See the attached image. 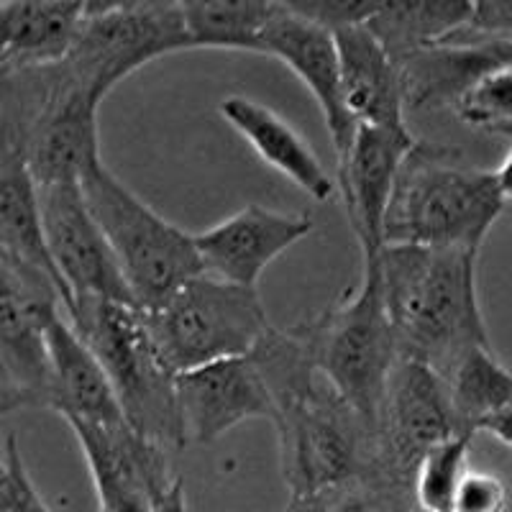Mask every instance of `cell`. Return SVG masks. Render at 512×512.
Returning <instances> with one entry per match:
<instances>
[{"mask_svg":"<svg viewBox=\"0 0 512 512\" xmlns=\"http://www.w3.org/2000/svg\"><path fill=\"white\" fill-rule=\"evenodd\" d=\"M313 231V218L303 213L246 205L208 231L195 233V249L205 274L256 290L269 264Z\"/></svg>","mask_w":512,"mask_h":512,"instance_id":"11","label":"cell"},{"mask_svg":"<svg viewBox=\"0 0 512 512\" xmlns=\"http://www.w3.org/2000/svg\"><path fill=\"white\" fill-rule=\"evenodd\" d=\"M303 326L318 372L354 410L374 443L387 387L400 361L384 305L379 256L364 259L356 292H346L326 313Z\"/></svg>","mask_w":512,"mask_h":512,"instance_id":"4","label":"cell"},{"mask_svg":"<svg viewBox=\"0 0 512 512\" xmlns=\"http://www.w3.org/2000/svg\"><path fill=\"white\" fill-rule=\"evenodd\" d=\"M141 313L159 356L175 374L251 356L272 328L254 287L231 285L205 272Z\"/></svg>","mask_w":512,"mask_h":512,"instance_id":"6","label":"cell"},{"mask_svg":"<svg viewBox=\"0 0 512 512\" xmlns=\"http://www.w3.org/2000/svg\"><path fill=\"white\" fill-rule=\"evenodd\" d=\"M80 187L116 256L136 308H157L182 285L203 274L195 236L169 223L128 190L105 167L103 157H95L82 169Z\"/></svg>","mask_w":512,"mask_h":512,"instance_id":"5","label":"cell"},{"mask_svg":"<svg viewBox=\"0 0 512 512\" xmlns=\"http://www.w3.org/2000/svg\"><path fill=\"white\" fill-rule=\"evenodd\" d=\"M413 512H425V510H420V507H413Z\"/></svg>","mask_w":512,"mask_h":512,"instance_id":"33","label":"cell"},{"mask_svg":"<svg viewBox=\"0 0 512 512\" xmlns=\"http://www.w3.org/2000/svg\"><path fill=\"white\" fill-rule=\"evenodd\" d=\"M472 16L469 0H392L374 3L364 26L400 62L464 31Z\"/></svg>","mask_w":512,"mask_h":512,"instance_id":"20","label":"cell"},{"mask_svg":"<svg viewBox=\"0 0 512 512\" xmlns=\"http://www.w3.org/2000/svg\"><path fill=\"white\" fill-rule=\"evenodd\" d=\"M0 405H6L8 410L18 408L16 402H13L11 392H8V387H6V379H3V374H0Z\"/></svg>","mask_w":512,"mask_h":512,"instance_id":"32","label":"cell"},{"mask_svg":"<svg viewBox=\"0 0 512 512\" xmlns=\"http://www.w3.org/2000/svg\"><path fill=\"white\" fill-rule=\"evenodd\" d=\"M218 113L236 134L244 136L246 144L264 159V164L295 182L305 195L326 203L338 190L336 180L320 164L308 141L272 108L244 95H228L218 105Z\"/></svg>","mask_w":512,"mask_h":512,"instance_id":"18","label":"cell"},{"mask_svg":"<svg viewBox=\"0 0 512 512\" xmlns=\"http://www.w3.org/2000/svg\"><path fill=\"white\" fill-rule=\"evenodd\" d=\"M413 134L359 126L349 157L338 164L336 187L344 195L351 231L364 259L384 249V221L390 210L397 172L415 146Z\"/></svg>","mask_w":512,"mask_h":512,"instance_id":"14","label":"cell"},{"mask_svg":"<svg viewBox=\"0 0 512 512\" xmlns=\"http://www.w3.org/2000/svg\"><path fill=\"white\" fill-rule=\"evenodd\" d=\"M0 256L49 277L59 287L64 308V287L44 239L39 182L21 128L6 111H0Z\"/></svg>","mask_w":512,"mask_h":512,"instance_id":"16","label":"cell"},{"mask_svg":"<svg viewBox=\"0 0 512 512\" xmlns=\"http://www.w3.org/2000/svg\"><path fill=\"white\" fill-rule=\"evenodd\" d=\"M70 431L88 461L100 512H152L154 495L172 482L164 448L136 436L128 423H72Z\"/></svg>","mask_w":512,"mask_h":512,"instance_id":"13","label":"cell"},{"mask_svg":"<svg viewBox=\"0 0 512 512\" xmlns=\"http://www.w3.org/2000/svg\"><path fill=\"white\" fill-rule=\"evenodd\" d=\"M341 93L356 126L410 134L400 64L364 24L336 31Z\"/></svg>","mask_w":512,"mask_h":512,"instance_id":"17","label":"cell"},{"mask_svg":"<svg viewBox=\"0 0 512 512\" xmlns=\"http://www.w3.org/2000/svg\"><path fill=\"white\" fill-rule=\"evenodd\" d=\"M190 49H262V34L272 21L277 3L259 0H200L180 3Z\"/></svg>","mask_w":512,"mask_h":512,"instance_id":"22","label":"cell"},{"mask_svg":"<svg viewBox=\"0 0 512 512\" xmlns=\"http://www.w3.org/2000/svg\"><path fill=\"white\" fill-rule=\"evenodd\" d=\"M456 433L461 431L443 379L418 361L400 359L384 397L369 469L413 489L420 459Z\"/></svg>","mask_w":512,"mask_h":512,"instance_id":"8","label":"cell"},{"mask_svg":"<svg viewBox=\"0 0 512 512\" xmlns=\"http://www.w3.org/2000/svg\"><path fill=\"white\" fill-rule=\"evenodd\" d=\"M495 180L500 187V195L505 200V205L512 203V149L505 159H502L500 167L495 169Z\"/></svg>","mask_w":512,"mask_h":512,"instance_id":"31","label":"cell"},{"mask_svg":"<svg viewBox=\"0 0 512 512\" xmlns=\"http://www.w3.org/2000/svg\"><path fill=\"white\" fill-rule=\"evenodd\" d=\"M0 512H52L31 482L13 433L3 436L0 448Z\"/></svg>","mask_w":512,"mask_h":512,"instance_id":"25","label":"cell"},{"mask_svg":"<svg viewBox=\"0 0 512 512\" xmlns=\"http://www.w3.org/2000/svg\"><path fill=\"white\" fill-rule=\"evenodd\" d=\"M182 49L190 41L180 3H85L82 31L62 67L105 98L123 77Z\"/></svg>","mask_w":512,"mask_h":512,"instance_id":"7","label":"cell"},{"mask_svg":"<svg viewBox=\"0 0 512 512\" xmlns=\"http://www.w3.org/2000/svg\"><path fill=\"white\" fill-rule=\"evenodd\" d=\"M47 402L44 408L62 415L64 423L121 425L126 423L111 379L90 346L72 328L62 308L47 318Z\"/></svg>","mask_w":512,"mask_h":512,"instance_id":"15","label":"cell"},{"mask_svg":"<svg viewBox=\"0 0 512 512\" xmlns=\"http://www.w3.org/2000/svg\"><path fill=\"white\" fill-rule=\"evenodd\" d=\"M479 251L384 246L379 274L397 359L446 377L487 336L477 290Z\"/></svg>","mask_w":512,"mask_h":512,"instance_id":"1","label":"cell"},{"mask_svg":"<svg viewBox=\"0 0 512 512\" xmlns=\"http://www.w3.org/2000/svg\"><path fill=\"white\" fill-rule=\"evenodd\" d=\"M82 21L85 3H0V77L64 62Z\"/></svg>","mask_w":512,"mask_h":512,"instance_id":"19","label":"cell"},{"mask_svg":"<svg viewBox=\"0 0 512 512\" xmlns=\"http://www.w3.org/2000/svg\"><path fill=\"white\" fill-rule=\"evenodd\" d=\"M459 152L415 141L397 172L384 246L479 251L505 210L495 172L456 164Z\"/></svg>","mask_w":512,"mask_h":512,"instance_id":"2","label":"cell"},{"mask_svg":"<svg viewBox=\"0 0 512 512\" xmlns=\"http://www.w3.org/2000/svg\"><path fill=\"white\" fill-rule=\"evenodd\" d=\"M287 6L336 34L346 26L367 24L374 3L372 0H303V3H287Z\"/></svg>","mask_w":512,"mask_h":512,"instance_id":"26","label":"cell"},{"mask_svg":"<svg viewBox=\"0 0 512 512\" xmlns=\"http://www.w3.org/2000/svg\"><path fill=\"white\" fill-rule=\"evenodd\" d=\"M474 433H456L433 446L420 459L413 479L415 507L425 512H451L456 489L466 477V459Z\"/></svg>","mask_w":512,"mask_h":512,"instance_id":"23","label":"cell"},{"mask_svg":"<svg viewBox=\"0 0 512 512\" xmlns=\"http://www.w3.org/2000/svg\"><path fill=\"white\" fill-rule=\"evenodd\" d=\"M64 315L111 379L128 428L167 454L185 448L177 374L159 356L141 308L77 300Z\"/></svg>","mask_w":512,"mask_h":512,"instance_id":"3","label":"cell"},{"mask_svg":"<svg viewBox=\"0 0 512 512\" xmlns=\"http://www.w3.org/2000/svg\"><path fill=\"white\" fill-rule=\"evenodd\" d=\"M456 113L474 128L492 134H512V62L484 75L461 98Z\"/></svg>","mask_w":512,"mask_h":512,"instance_id":"24","label":"cell"},{"mask_svg":"<svg viewBox=\"0 0 512 512\" xmlns=\"http://www.w3.org/2000/svg\"><path fill=\"white\" fill-rule=\"evenodd\" d=\"M152 512H190L185 500V487L182 479H172L164 489H159L152 500Z\"/></svg>","mask_w":512,"mask_h":512,"instance_id":"29","label":"cell"},{"mask_svg":"<svg viewBox=\"0 0 512 512\" xmlns=\"http://www.w3.org/2000/svg\"><path fill=\"white\" fill-rule=\"evenodd\" d=\"M443 384L461 433L477 436L484 420L512 402V372L502 367L492 346H479L461 356Z\"/></svg>","mask_w":512,"mask_h":512,"instance_id":"21","label":"cell"},{"mask_svg":"<svg viewBox=\"0 0 512 512\" xmlns=\"http://www.w3.org/2000/svg\"><path fill=\"white\" fill-rule=\"evenodd\" d=\"M507 487L500 477L487 472H466L456 489L451 512H505Z\"/></svg>","mask_w":512,"mask_h":512,"instance_id":"27","label":"cell"},{"mask_svg":"<svg viewBox=\"0 0 512 512\" xmlns=\"http://www.w3.org/2000/svg\"><path fill=\"white\" fill-rule=\"evenodd\" d=\"M464 31L466 34L502 36V39H512V0H487V3H474V16Z\"/></svg>","mask_w":512,"mask_h":512,"instance_id":"28","label":"cell"},{"mask_svg":"<svg viewBox=\"0 0 512 512\" xmlns=\"http://www.w3.org/2000/svg\"><path fill=\"white\" fill-rule=\"evenodd\" d=\"M259 54L280 59L287 70L303 82L323 113V123L336 149L338 164L349 157L354 146L356 123L349 116L341 93V62L336 36L310 18L292 11L287 3H277L272 21L262 34Z\"/></svg>","mask_w":512,"mask_h":512,"instance_id":"10","label":"cell"},{"mask_svg":"<svg viewBox=\"0 0 512 512\" xmlns=\"http://www.w3.org/2000/svg\"><path fill=\"white\" fill-rule=\"evenodd\" d=\"M479 431L497 438V441L505 443L507 448H512V402L507 408H502L500 413H495L492 418L484 420V423L479 425Z\"/></svg>","mask_w":512,"mask_h":512,"instance_id":"30","label":"cell"},{"mask_svg":"<svg viewBox=\"0 0 512 512\" xmlns=\"http://www.w3.org/2000/svg\"><path fill=\"white\" fill-rule=\"evenodd\" d=\"M177 408L187 443H213L246 420L274 423L272 395L251 356L177 374Z\"/></svg>","mask_w":512,"mask_h":512,"instance_id":"12","label":"cell"},{"mask_svg":"<svg viewBox=\"0 0 512 512\" xmlns=\"http://www.w3.org/2000/svg\"><path fill=\"white\" fill-rule=\"evenodd\" d=\"M49 259L64 287V313L77 300L134 305L108 239L90 213L77 180L39 185Z\"/></svg>","mask_w":512,"mask_h":512,"instance_id":"9","label":"cell"}]
</instances>
